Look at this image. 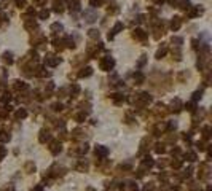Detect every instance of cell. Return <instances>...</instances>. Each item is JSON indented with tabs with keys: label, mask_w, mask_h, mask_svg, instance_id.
I'll return each mask as SVG.
<instances>
[{
	"label": "cell",
	"mask_w": 212,
	"mask_h": 191,
	"mask_svg": "<svg viewBox=\"0 0 212 191\" xmlns=\"http://www.w3.org/2000/svg\"><path fill=\"white\" fill-rule=\"evenodd\" d=\"M172 43H175V46L179 48V46L182 45V38L180 37H172Z\"/></svg>",
	"instance_id": "f546056e"
},
{
	"label": "cell",
	"mask_w": 212,
	"mask_h": 191,
	"mask_svg": "<svg viewBox=\"0 0 212 191\" xmlns=\"http://www.w3.org/2000/svg\"><path fill=\"white\" fill-rule=\"evenodd\" d=\"M89 37H91V38H97V37H99V32L94 30V29H91V30H89Z\"/></svg>",
	"instance_id": "836d02e7"
},
{
	"label": "cell",
	"mask_w": 212,
	"mask_h": 191,
	"mask_svg": "<svg viewBox=\"0 0 212 191\" xmlns=\"http://www.w3.org/2000/svg\"><path fill=\"white\" fill-rule=\"evenodd\" d=\"M77 169H78V170H86V169H88V164H86V162H85V164L81 162L80 166H77Z\"/></svg>",
	"instance_id": "74e56055"
},
{
	"label": "cell",
	"mask_w": 212,
	"mask_h": 191,
	"mask_svg": "<svg viewBox=\"0 0 212 191\" xmlns=\"http://www.w3.org/2000/svg\"><path fill=\"white\" fill-rule=\"evenodd\" d=\"M24 170L27 174H32V172H35V164L32 161H27L26 164H24Z\"/></svg>",
	"instance_id": "ba28073f"
},
{
	"label": "cell",
	"mask_w": 212,
	"mask_h": 191,
	"mask_svg": "<svg viewBox=\"0 0 212 191\" xmlns=\"http://www.w3.org/2000/svg\"><path fill=\"white\" fill-rule=\"evenodd\" d=\"M144 62H145V56H140V61H139V67H140V65H144Z\"/></svg>",
	"instance_id": "b9f144b4"
},
{
	"label": "cell",
	"mask_w": 212,
	"mask_h": 191,
	"mask_svg": "<svg viewBox=\"0 0 212 191\" xmlns=\"http://www.w3.org/2000/svg\"><path fill=\"white\" fill-rule=\"evenodd\" d=\"M81 134H83V131H81V129H75V131H72V137H73V139H80V137H81Z\"/></svg>",
	"instance_id": "d4e9b609"
},
{
	"label": "cell",
	"mask_w": 212,
	"mask_h": 191,
	"mask_svg": "<svg viewBox=\"0 0 212 191\" xmlns=\"http://www.w3.org/2000/svg\"><path fill=\"white\" fill-rule=\"evenodd\" d=\"M85 118H86L85 112H83V113H78V115H75V119H77L78 123H83V121H85Z\"/></svg>",
	"instance_id": "4316f807"
},
{
	"label": "cell",
	"mask_w": 212,
	"mask_h": 191,
	"mask_svg": "<svg viewBox=\"0 0 212 191\" xmlns=\"http://www.w3.org/2000/svg\"><path fill=\"white\" fill-rule=\"evenodd\" d=\"M75 153H78V155H83V153H86L88 151V143H85V145H80L77 148V150H73Z\"/></svg>",
	"instance_id": "4fadbf2b"
},
{
	"label": "cell",
	"mask_w": 212,
	"mask_h": 191,
	"mask_svg": "<svg viewBox=\"0 0 212 191\" xmlns=\"http://www.w3.org/2000/svg\"><path fill=\"white\" fill-rule=\"evenodd\" d=\"M51 108H53L54 112H61V110H62V104H59V102H57V104H54V105H53V107H51Z\"/></svg>",
	"instance_id": "d6a6232c"
},
{
	"label": "cell",
	"mask_w": 212,
	"mask_h": 191,
	"mask_svg": "<svg viewBox=\"0 0 212 191\" xmlns=\"http://www.w3.org/2000/svg\"><path fill=\"white\" fill-rule=\"evenodd\" d=\"M155 151H156V153H164V151H166V145H164V143H156V145H155Z\"/></svg>",
	"instance_id": "2e32d148"
},
{
	"label": "cell",
	"mask_w": 212,
	"mask_h": 191,
	"mask_svg": "<svg viewBox=\"0 0 212 191\" xmlns=\"http://www.w3.org/2000/svg\"><path fill=\"white\" fill-rule=\"evenodd\" d=\"M203 13V8H199V6H196V8L193 10V11H191V13H190V16L191 18H193V16H198V14H201Z\"/></svg>",
	"instance_id": "484cf974"
},
{
	"label": "cell",
	"mask_w": 212,
	"mask_h": 191,
	"mask_svg": "<svg viewBox=\"0 0 212 191\" xmlns=\"http://www.w3.org/2000/svg\"><path fill=\"white\" fill-rule=\"evenodd\" d=\"M61 150H62L61 142H59V140H53V142H51V145H50V151H51L53 155H57Z\"/></svg>",
	"instance_id": "7a4b0ae2"
},
{
	"label": "cell",
	"mask_w": 212,
	"mask_h": 191,
	"mask_svg": "<svg viewBox=\"0 0 212 191\" xmlns=\"http://www.w3.org/2000/svg\"><path fill=\"white\" fill-rule=\"evenodd\" d=\"M201 94H203V91H196L195 94H193V100H198V99H201Z\"/></svg>",
	"instance_id": "8d00e7d4"
},
{
	"label": "cell",
	"mask_w": 212,
	"mask_h": 191,
	"mask_svg": "<svg viewBox=\"0 0 212 191\" xmlns=\"http://www.w3.org/2000/svg\"><path fill=\"white\" fill-rule=\"evenodd\" d=\"M185 108L187 110H190V112H195V104H187Z\"/></svg>",
	"instance_id": "f35d334b"
},
{
	"label": "cell",
	"mask_w": 212,
	"mask_h": 191,
	"mask_svg": "<svg viewBox=\"0 0 212 191\" xmlns=\"http://www.w3.org/2000/svg\"><path fill=\"white\" fill-rule=\"evenodd\" d=\"M34 191H43V188H42V186H35Z\"/></svg>",
	"instance_id": "7bdbcfd3"
},
{
	"label": "cell",
	"mask_w": 212,
	"mask_h": 191,
	"mask_svg": "<svg viewBox=\"0 0 212 191\" xmlns=\"http://www.w3.org/2000/svg\"><path fill=\"white\" fill-rule=\"evenodd\" d=\"M14 88H16V89H26V88H27V84L24 83V81L16 80V81H14Z\"/></svg>",
	"instance_id": "ffe728a7"
},
{
	"label": "cell",
	"mask_w": 212,
	"mask_h": 191,
	"mask_svg": "<svg viewBox=\"0 0 212 191\" xmlns=\"http://www.w3.org/2000/svg\"><path fill=\"white\" fill-rule=\"evenodd\" d=\"M45 62L48 65H57L61 62V57H56V56H53V54H48V56L45 57Z\"/></svg>",
	"instance_id": "277c9868"
},
{
	"label": "cell",
	"mask_w": 212,
	"mask_h": 191,
	"mask_svg": "<svg viewBox=\"0 0 212 191\" xmlns=\"http://www.w3.org/2000/svg\"><path fill=\"white\" fill-rule=\"evenodd\" d=\"M207 175H209V166H207L206 162H203V164L199 166V178H206Z\"/></svg>",
	"instance_id": "5b68a950"
},
{
	"label": "cell",
	"mask_w": 212,
	"mask_h": 191,
	"mask_svg": "<svg viewBox=\"0 0 212 191\" xmlns=\"http://www.w3.org/2000/svg\"><path fill=\"white\" fill-rule=\"evenodd\" d=\"M196 147H198L199 150H204V148H206V147H204V143H203V142H198V143H196Z\"/></svg>",
	"instance_id": "ab89813d"
},
{
	"label": "cell",
	"mask_w": 212,
	"mask_h": 191,
	"mask_svg": "<svg viewBox=\"0 0 212 191\" xmlns=\"http://www.w3.org/2000/svg\"><path fill=\"white\" fill-rule=\"evenodd\" d=\"M89 3H91V6H99L102 3V0H89Z\"/></svg>",
	"instance_id": "d590c367"
},
{
	"label": "cell",
	"mask_w": 212,
	"mask_h": 191,
	"mask_svg": "<svg viewBox=\"0 0 212 191\" xmlns=\"http://www.w3.org/2000/svg\"><path fill=\"white\" fill-rule=\"evenodd\" d=\"M171 107H172V110H174V112H180V110H182V102H180L179 99H175V100H172Z\"/></svg>",
	"instance_id": "9c48e42d"
},
{
	"label": "cell",
	"mask_w": 212,
	"mask_h": 191,
	"mask_svg": "<svg viewBox=\"0 0 212 191\" xmlns=\"http://www.w3.org/2000/svg\"><path fill=\"white\" fill-rule=\"evenodd\" d=\"M10 140V134L6 132H0V142H8Z\"/></svg>",
	"instance_id": "cb8c5ba5"
},
{
	"label": "cell",
	"mask_w": 212,
	"mask_h": 191,
	"mask_svg": "<svg viewBox=\"0 0 212 191\" xmlns=\"http://www.w3.org/2000/svg\"><path fill=\"white\" fill-rule=\"evenodd\" d=\"M46 0H37V5H42V3H45Z\"/></svg>",
	"instance_id": "ee69618b"
},
{
	"label": "cell",
	"mask_w": 212,
	"mask_h": 191,
	"mask_svg": "<svg viewBox=\"0 0 212 191\" xmlns=\"http://www.w3.org/2000/svg\"><path fill=\"white\" fill-rule=\"evenodd\" d=\"M132 37H134V38H139V40H145V38H147V34H145L142 29H136L134 34H132Z\"/></svg>",
	"instance_id": "52a82bcc"
},
{
	"label": "cell",
	"mask_w": 212,
	"mask_h": 191,
	"mask_svg": "<svg viewBox=\"0 0 212 191\" xmlns=\"http://www.w3.org/2000/svg\"><path fill=\"white\" fill-rule=\"evenodd\" d=\"M78 91H80V88H78V84H72L70 86V92H72V96H77Z\"/></svg>",
	"instance_id": "83f0119b"
},
{
	"label": "cell",
	"mask_w": 212,
	"mask_h": 191,
	"mask_svg": "<svg viewBox=\"0 0 212 191\" xmlns=\"http://www.w3.org/2000/svg\"><path fill=\"white\" fill-rule=\"evenodd\" d=\"M91 73H93V69H91V67H85V69H81L80 77H89Z\"/></svg>",
	"instance_id": "9a60e30c"
},
{
	"label": "cell",
	"mask_w": 212,
	"mask_h": 191,
	"mask_svg": "<svg viewBox=\"0 0 212 191\" xmlns=\"http://www.w3.org/2000/svg\"><path fill=\"white\" fill-rule=\"evenodd\" d=\"M180 166H182V161H180V159L175 158V161H171V167H172V169H179Z\"/></svg>",
	"instance_id": "7402d4cb"
},
{
	"label": "cell",
	"mask_w": 212,
	"mask_h": 191,
	"mask_svg": "<svg viewBox=\"0 0 212 191\" xmlns=\"http://www.w3.org/2000/svg\"><path fill=\"white\" fill-rule=\"evenodd\" d=\"M166 54V48H161V49H158L156 51V59H161V57Z\"/></svg>",
	"instance_id": "f1b7e54d"
},
{
	"label": "cell",
	"mask_w": 212,
	"mask_h": 191,
	"mask_svg": "<svg viewBox=\"0 0 212 191\" xmlns=\"http://www.w3.org/2000/svg\"><path fill=\"white\" fill-rule=\"evenodd\" d=\"M203 132H204V134H203V135H204V139H209V135H211V134H209V132H211V127H209V126H206V127L203 129Z\"/></svg>",
	"instance_id": "4dcf8cb0"
},
{
	"label": "cell",
	"mask_w": 212,
	"mask_h": 191,
	"mask_svg": "<svg viewBox=\"0 0 212 191\" xmlns=\"http://www.w3.org/2000/svg\"><path fill=\"white\" fill-rule=\"evenodd\" d=\"M14 116H16L18 119H21V118H26V116H27V112L24 110V108H19V110H18L16 113H14Z\"/></svg>",
	"instance_id": "5bb4252c"
},
{
	"label": "cell",
	"mask_w": 212,
	"mask_h": 191,
	"mask_svg": "<svg viewBox=\"0 0 212 191\" xmlns=\"http://www.w3.org/2000/svg\"><path fill=\"white\" fill-rule=\"evenodd\" d=\"M94 153H96V156H99V158H105L109 155V150L105 147H102V145H97L94 148Z\"/></svg>",
	"instance_id": "3957f363"
},
{
	"label": "cell",
	"mask_w": 212,
	"mask_h": 191,
	"mask_svg": "<svg viewBox=\"0 0 212 191\" xmlns=\"http://www.w3.org/2000/svg\"><path fill=\"white\" fill-rule=\"evenodd\" d=\"M113 65H115V61H113L112 57H104V59H101V69L105 70V72L112 70Z\"/></svg>",
	"instance_id": "6da1fadb"
},
{
	"label": "cell",
	"mask_w": 212,
	"mask_h": 191,
	"mask_svg": "<svg viewBox=\"0 0 212 191\" xmlns=\"http://www.w3.org/2000/svg\"><path fill=\"white\" fill-rule=\"evenodd\" d=\"M69 8L73 10V11L80 10V3H78V0H69Z\"/></svg>",
	"instance_id": "8fae6325"
},
{
	"label": "cell",
	"mask_w": 212,
	"mask_h": 191,
	"mask_svg": "<svg viewBox=\"0 0 212 191\" xmlns=\"http://www.w3.org/2000/svg\"><path fill=\"white\" fill-rule=\"evenodd\" d=\"M171 27H172V29H174V30H177L179 27H180V18H179V16H174V18H172Z\"/></svg>",
	"instance_id": "7c38bea8"
},
{
	"label": "cell",
	"mask_w": 212,
	"mask_h": 191,
	"mask_svg": "<svg viewBox=\"0 0 212 191\" xmlns=\"http://www.w3.org/2000/svg\"><path fill=\"white\" fill-rule=\"evenodd\" d=\"M5 153H6V151H5V148H0V159H2L3 156H5Z\"/></svg>",
	"instance_id": "60d3db41"
},
{
	"label": "cell",
	"mask_w": 212,
	"mask_h": 191,
	"mask_svg": "<svg viewBox=\"0 0 212 191\" xmlns=\"http://www.w3.org/2000/svg\"><path fill=\"white\" fill-rule=\"evenodd\" d=\"M134 81H136V84H140L144 81V75L142 73H139V72L134 73Z\"/></svg>",
	"instance_id": "d6986e66"
},
{
	"label": "cell",
	"mask_w": 212,
	"mask_h": 191,
	"mask_svg": "<svg viewBox=\"0 0 212 191\" xmlns=\"http://www.w3.org/2000/svg\"><path fill=\"white\" fill-rule=\"evenodd\" d=\"M185 158H187L190 162H193V161H196V153H193V151H187V153H185Z\"/></svg>",
	"instance_id": "e0dca14e"
},
{
	"label": "cell",
	"mask_w": 212,
	"mask_h": 191,
	"mask_svg": "<svg viewBox=\"0 0 212 191\" xmlns=\"http://www.w3.org/2000/svg\"><path fill=\"white\" fill-rule=\"evenodd\" d=\"M153 164H155V162H153V159L150 156H145L142 159V167H145V169H147V167H152Z\"/></svg>",
	"instance_id": "30bf717a"
},
{
	"label": "cell",
	"mask_w": 212,
	"mask_h": 191,
	"mask_svg": "<svg viewBox=\"0 0 212 191\" xmlns=\"http://www.w3.org/2000/svg\"><path fill=\"white\" fill-rule=\"evenodd\" d=\"M155 190V186H153V183H148V185L144 186V191H153Z\"/></svg>",
	"instance_id": "e575fe53"
},
{
	"label": "cell",
	"mask_w": 212,
	"mask_h": 191,
	"mask_svg": "<svg viewBox=\"0 0 212 191\" xmlns=\"http://www.w3.org/2000/svg\"><path fill=\"white\" fill-rule=\"evenodd\" d=\"M88 191H94V190H93V188H88Z\"/></svg>",
	"instance_id": "f6af8a7d"
},
{
	"label": "cell",
	"mask_w": 212,
	"mask_h": 191,
	"mask_svg": "<svg viewBox=\"0 0 212 191\" xmlns=\"http://www.w3.org/2000/svg\"><path fill=\"white\" fill-rule=\"evenodd\" d=\"M38 140H40L42 143H45L46 140H50V131L42 129V131H40V135H38Z\"/></svg>",
	"instance_id": "8992f818"
},
{
	"label": "cell",
	"mask_w": 212,
	"mask_h": 191,
	"mask_svg": "<svg viewBox=\"0 0 212 191\" xmlns=\"http://www.w3.org/2000/svg\"><path fill=\"white\" fill-rule=\"evenodd\" d=\"M48 16H50V11H48V10H42V11H40V18H42V19H46Z\"/></svg>",
	"instance_id": "1f68e13d"
},
{
	"label": "cell",
	"mask_w": 212,
	"mask_h": 191,
	"mask_svg": "<svg viewBox=\"0 0 212 191\" xmlns=\"http://www.w3.org/2000/svg\"><path fill=\"white\" fill-rule=\"evenodd\" d=\"M180 8H182V10H188V8H190V2H188V0H180Z\"/></svg>",
	"instance_id": "603a6c76"
},
{
	"label": "cell",
	"mask_w": 212,
	"mask_h": 191,
	"mask_svg": "<svg viewBox=\"0 0 212 191\" xmlns=\"http://www.w3.org/2000/svg\"><path fill=\"white\" fill-rule=\"evenodd\" d=\"M51 30H54V32H61V30H62V24H59V22L51 24Z\"/></svg>",
	"instance_id": "44dd1931"
},
{
	"label": "cell",
	"mask_w": 212,
	"mask_h": 191,
	"mask_svg": "<svg viewBox=\"0 0 212 191\" xmlns=\"http://www.w3.org/2000/svg\"><path fill=\"white\" fill-rule=\"evenodd\" d=\"M3 62H6V64H11V62H13L11 53H3Z\"/></svg>",
	"instance_id": "ac0fdd59"
}]
</instances>
